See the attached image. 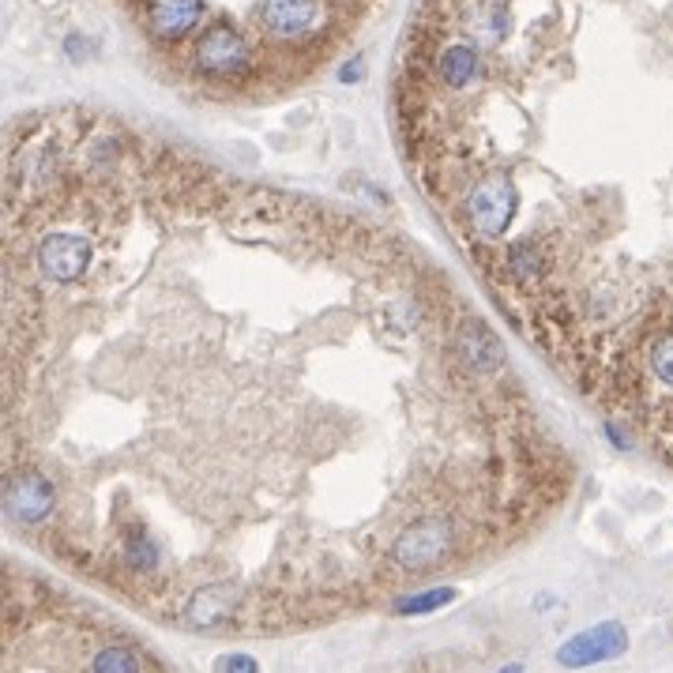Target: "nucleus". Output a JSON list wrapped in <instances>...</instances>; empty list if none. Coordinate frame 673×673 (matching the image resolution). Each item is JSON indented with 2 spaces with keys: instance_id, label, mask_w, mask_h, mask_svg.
Returning <instances> with one entry per match:
<instances>
[{
  "instance_id": "16",
  "label": "nucleus",
  "mask_w": 673,
  "mask_h": 673,
  "mask_svg": "<svg viewBox=\"0 0 673 673\" xmlns=\"http://www.w3.org/2000/svg\"><path fill=\"white\" fill-rule=\"evenodd\" d=\"M215 673H260V666L252 654L234 651V654H222V659L215 662Z\"/></svg>"
},
{
  "instance_id": "4",
  "label": "nucleus",
  "mask_w": 673,
  "mask_h": 673,
  "mask_svg": "<svg viewBox=\"0 0 673 673\" xmlns=\"http://www.w3.org/2000/svg\"><path fill=\"white\" fill-rule=\"evenodd\" d=\"M452 550V523L448 520H422L414 527H406L403 534L391 545V557L399 561L403 568L422 572L436 565L444 553Z\"/></svg>"
},
{
  "instance_id": "8",
  "label": "nucleus",
  "mask_w": 673,
  "mask_h": 673,
  "mask_svg": "<svg viewBox=\"0 0 673 673\" xmlns=\"http://www.w3.org/2000/svg\"><path fill=\"white\" fill-rule=\"evenodd\" d=\"M204 20V0H148V23L154 39L181 42Z\"/></svg>"
},
{
  "instance_id": "17",
  "label": "nucleus",
  "mask_w": 673,
  "mask_h": 673,
  "mask_svg": "<svg viewBox=\"0 0 673 673\" xmlns=\"http://www.w3.org/2000/svg\"><path fill=\"white\" fill-rule=\"evenodd\" d=\"M512 271H515L520 279H527V283H531V279L542 271V260L534 257L531 249H515V252H512Z\"/></svg>"
},
{
  "instance_id": "19",
  "label": "nucleus",
  "mask_w": 673,
  "mask_h": 673,
  "mask_svg": "<svg viewBox=\"0 0 673 673\" xmlns=\"http://www.w3.org/2000/svg\"><path fill=\"white\" fill-rule=\"evenodd\" d=\"M497 673H523V666H520V662H508V666H500Z\"/></svg>"
},
{
  "instance_id": "13",
  "label": "nucleus",
  "mask_w": 673,
  "mask_h": 673,
  "mask_svg": "<svg viewBox=\"0 0 673 673\" xmlns=\"http://www.w3.org/2000/svg\"><path fill=\"white\" fill-rule=\"evenodd\" d=\"M90 673H140V659H135V651L113 643V648H102L95 654Z\"/></svg>"
},
{
  "instance_id": "7",
  "label": "nucleus",
  "mask_w": 673,
  "mask_h": 673,
  "mask_svg": "<svg viewBox=\"0 0 673 673\" xmlns=\"http://www.w3.org/2000/svg\"><path fill=\"white\" fill-rule=\"evenodd\" d=\"M327 15V0H263L260 20L279 39H302Z\"/></svg>"
},
{
  "instance_id": "11",
  "label": "nucleus",
  "mask_w": 673,
  "mask_h": 673,
  "mask_svg": "<svg viewBox=\"0 0 673 673\" xmlns=\"http://www.w3.org/2000/svg\"><path fill=\"white\" fill-rule=\"evenodd\" d=\"M478 68H481V61L470 45H452V50H444V57H441V76H444V84H452V87L475 84Z\"/></svg>"
},
{
  "instance_id": "5",
  "label": "nucleus",
  "mask_w": 673,
  "mask_h": 673,
  "mask_svg": "<svg viewBox=\"0 0 673 673\" xmlns=\"http://www.w3.org/2000/svg\"><path fill=\"white\" fill-rule=\"evenodd\" d=\"M4 508L20 523H42L53 512V486L42 470H20L4 486Z\"/></svg>"
},
{
  "instance_id": "9",
  "label": "nucleus",
  "mask_w": 673,
  "mask_h": 673,
  "mask_svg": "<svg viewBox=\"0 0 673 673\" xmlns=\"http://www.w3.org/2000/svg\"><path fill=\"white\" fill-rule=\"evenodd\" d=\"M234 606H238V587L234 584H207L188 598L185 621L193 625V629H215V625H222L226 617L234 614Z\"/></svg>"
},
{
  "instance_id": "15",
  "label": "nucleus",
  "mask_w": 673,
  "mask_h": 673,
  "mask_svg": "<svg viewBox=\"0 0 673 673\" xmlns=\"http://www.w3.org/2000/svg\"><path fill=\"white\" fill-rule=\"evenodd\" d=\"M651 369H654V377L662 380V384H670L673 388V335H666V339L654 347L651 354Z\"/></svg>"
},
{
  "instance_id": "14",
  "label": "nucleus",
  "mask_w": 673,
  "mask_h": 673,
  "mask_svg": "<svg viewBox=\"0 0 673 673\" xmlns=\"http://www.w3.org/2000/svg\"><path fill=\"white\" fill-rule=\"evenodd\" d=\"M124 561H129L135 572H151L154 565H159V553H154V545L143 531H135L132 539L124 542Z\"/></svg>"
},
{
  "instance_id": "6",
  "label": "nucleus",
  "mask_w": 673,
  "mask_h": 673,
  "mask_svg": "<svg viewBox=\"0 0 673 673\" xmlns=\"http://www.w3.org/2000/svg\"><path fill=\"white\" fill-rule=\"evenodd\" d=\"M90 263V245L76 234H53L39 245V268L53 283H76Z\"/></svg>"
},
{
  "instance_id": "3",
  "label": "nucleus",
  "mask_w": 673,
  "mask_h": 673,
  "mask_svg": "<svg viewBox=\"0 0 673 673\" xmlns=\"http://www.w3.org/2000/svg\"><path fill=\"white\" fill-rule=\"evenodd\" d=\"M196 65H199V72L218 76V79L241 76V72L249 68V42L226 23L207 26L196 42Z\"/></svg>"
},
{
  "instance_id": "12",
  "label": "nucleus",
  "mask_w": 673,
  "mask_h": 673,
  "mask_svg": "<svg viewBox=\"0 0 673 673\" xmlns=\"http://www.w3.org/2000/svg\"><path fill=\"white\" fill-rule=\"evenodd\" d=\"M459 590L456 587H433V590H417V595H406L395 603V614L399 617H417V614H433V609L456 603Z\"/></svg>"
},
{
  "instance_id": "18",
  "label": "nucleus",
  "mask_w": 673,
  "mask_h": 673,
  "mask_svg": "<svg viewBox=\"0 0 673 673\" xmlns=\"http://www.w3.org/2000/svg\"><path fill=\"white\" fill-rule=\"evenodd\" d=\"M361 76V61H350V65H343V79H347V84H350V79H358Z\"/></svg>"
},
{
  "instance_id": "10",
  "label": "nucleus",
  "mask_w": 673,
  "mask_h": 673,
  "mask_svg": "<svg viewBox=\"0 0 673 673\" xmlns=\"http://www.w3.org/2000/svg\"><path fill=\"white\" fill-rule=\"evenodd\" d=\"M459 350H463V358L481 372H493L500 361H504V350H500L497 335L481 321H467L459 327Z\"/></svg>"
},
{
  "instance_id": "1",
  "label": "nucleus",
  "mask_w": 673,
  "mask_h": 673,
  "mask_svg": "<svg viewBox=\"0 0 673 673\" xmlns=\"http://www.w3.org/2000/svg\"><path fill=\"white\" fill-rule=\"evenodd\" d=\"M467 211L478 234L500 238L512 226L515 211H520V193H515V185L504 174H493L475 185V193L467 199Z\"/></svg>"
},
{
  "instance_id": "2",
  "label": "nucleus",
  "mask_w": 673,
  "mask_h": 673,
  "mask_svg": "<svg viewBox=\"0 0 673 673\" xmlns=\"http://www.w3.org/2000/svg\"><path fill=\"white\" fill-rule=\"evenodd\" d=\"M625 648H629L625 625L603 621V625H595V629L576 632L568 643H561L557 662L565 670H584V666H598V662H609V659H621Z\"/></svg>"
}]
</instances>
